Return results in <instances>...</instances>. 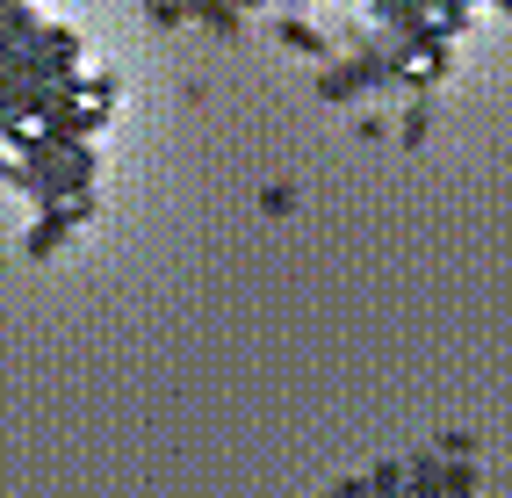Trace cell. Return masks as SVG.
I'll return each mask as SVG.
<instances>
[{"mask_svg": "<svg viewBox=\"0 0 512 498\" xmlns=\"http://www.w3.org/2000/svg\"><path fill=\"white\" fill-rule=\"evenodd\" d=\"M383 73H390V58H383V51H361V58H347V65H325V73H318V94H325V102H347V94L375 87Z\"/></svg>", "mask_w": 512, "mask_h": 498, "instance_id": "cell-1", "label": "cell"}, {"mask_svg": "<svg viewBox=\"0 0 512 498\" xmlns=\"http://www.w3.org/2000/svg\"><path fill=\"white\" fill-rule=\"evenodd\" d=\"M188 15H195V22H210L217 37H238V29H246V22H238V8H231V0H188Z\"/></svg>", "mask_w": 512, "mask_h": 498, "instance_id": "cell-2", "label": "cell"}, {"mask_svg": "<svg viewBox=\"0 0 512 498\" xmlns=\"http://www.w3.org/2000/svg\"><path fill=\"white\" fill-rule=\"evenodd\" d=\"M275 37H282L289 51H303V58H325V37H318L311 22H296V15H282V22H275Z\"/></svg>", "mask_w": 512, "mask_h": 498, "instance_id": "cell-3", "label": "cell"}, {"mask_svg": "<svg viewBox=\"0 0 512 498\" xmlns=\"http://www.w3.org/2000/svg\"><path fill=\"white\" fill-rule=\"evenodd\" d=\"M260 210H267V217H289V210H296V181H267V188H260Z\"/></svg>", "mask_w": 512, "mask_h": 498, "instance_id": "cell-4", "label": "cell"}, {"mask_svg": "<svg viewBox=\"0 0 512 498\" xmlns=\"http://www.w3.org/2000/svg\"><path fill=\"white\" fill-rule=\"evenodd\" d=\"M145 15H152L159 29H181V22H188V0H145Z\"/></svg>", "mask_w": 512, "mask_h": 498, "instance_id": "cell-5", "label": "cell"}, {"mask_svg": "<svg viewBox=\"0 0 512 498\" xmlns=\"http://www.w3.org/2000/svg\"><path fill=\"white\" fill-rule=\"evenodd\" d=\"M426 138V102H412V116H404V145H419Z\"/></svg>", "mask_w": 512, "mask_h": 498, "instance_id": "cell-6", "label": "cell"}, {"mask_svg": "<svg viewBox=\"0 0 512 498\" xmlns=\"http://www.w3.org/2000/svg\"><path fill=\"white\" fill-rule=\"evenodd\" d=\"M332 498H375V491H368V477H339V484H332Z\"/></svg>", "mask_w": 512, "mask_h": 498, "instance_id": "cell-7", "label": "cell"}]
</instances>
